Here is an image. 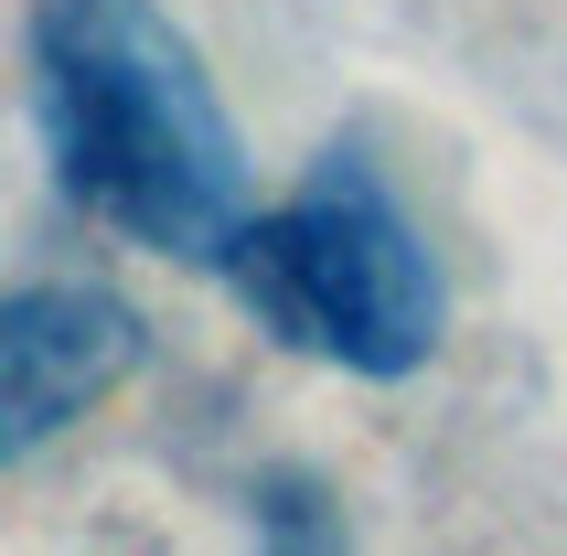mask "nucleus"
<instances>
[{
	"mask_svg": "<svg viewBox=\"0 0 567 556\" xmlns=\"http://www.w3.org/2000/svg\"><path fill=\"white\" fill-rule=\"evenodd\" d=\"M140 364V321L107 289H11L0 300V461L75 429L118 374Z\"/></svg>",
	"mask_w": 567,
	"mask_h": 556,
	"instance_id": "nucleus-3",
	"label": "nucleus"
},
{
	"mask_svg": "<svg viewBox=\"0 0 567 556\" xmlns=\"http://www.w3.org/2000/svg\"><path fill=\"white\" fill-rule=\"evenodd\" d=\"M32 107L75 215L151 257L225 268L247 236V140L161 0H32Z\"/></svg>",
	"mask_w": 567,
	"mask_h": 556,
	"instance_id": "nucleus-1",
	"label": "nucleus"
},
{
	"mask_svg": "<svg viewBox=\"0 0 567 556\" xmlns=\"http://www.w3.org/2000/svg\"><path fill=\"white\" fill-rule=\"evenodd\" d=\"M225 278L279 342L343 374H408L440 342V268L353 151H332L289 204L247 215V236L225 247Z\"/></svg>",
	"mask_w": 567,
	"mask_h": 556,
	"instance_id": "nucleus-2",
	"label": "nucleus"
}]
</instances>
